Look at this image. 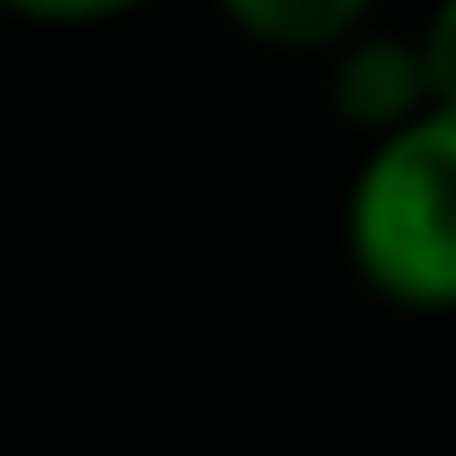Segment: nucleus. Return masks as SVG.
I'll return each mask as SVG.
<instances>
[{"mask_svg":"<svg viewBox=\"0 0 456 456\" xmlns=\"http://www.w3.org/2000/svg\"><path fill=\"white\" fill-rule=\"evenodd\" d=\"M321 64H328V100H335V114H342L349 128H363V142H378V135L406 128L413 114L442 107L435 86H428V64H420V50H413V36L363 28V36H349V43H342L335 57H321Z\"/></svg>","mask_w":456,"mask_h":456,"instance_id":"f03ea898","label":"nucleus"},{"mask_svg":"<svg viewBox=\"0 0 456 456\" xmlns=\"http://www.w3.org/2000/svg\"><path fill=\"white\" fill-rule=\"evenodd\" d=\"M342 256L399 314H456V107L363 142L342 192Z\"/></svg>","mask_w":456,"mask_h":456,"instance_id":"f257e3e1","label":"nucleus"},{"mask_svg":"<svg viewBox=\"0 0 456 456\" xmlns=\"http://www.w3.org/2000/svg\"><path fill=\"white\" fill-rule=\"evenodd\" d=\"M413 50H420V64H428L435 100H442V107H456V0H435V7L420 14Z\"/></svg>","mask_w":456,"mask_h":456,"instance_id":"39448f33","label":"nucleus"},{"mask_svg":"<svg viewBox=\"0 0 456 456\" xmlns=\"http://www.w3.org/2000/svg\"><path fill=\"white\" fill-rule=\"evenodd\" d=\"M214 14L278 57H335L349 36L378 28V0H214Z\"/></svg>","mask_w":456,"mask_h":456,"instance_id":"7ed1b4c3","label":"nucleus"},{"mask_svg":"<svg viewBox=\"0 0 456 456\" xmlns=\"http://www.w3.org/2000/svg\"><path fill=\"white\" fill-rule=\"evenodd\" d=\"M142 7H157V0H0V14L28 21V28H107Z\"/></svg>","mask_w":456,"mask_h":456,"instance_id":"20e7f679","label":"nucleus"}]
</instances>
